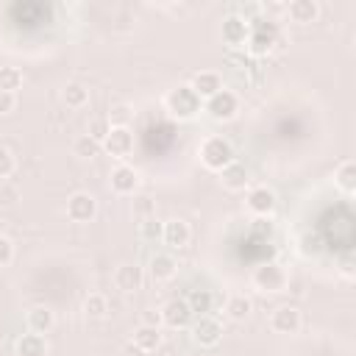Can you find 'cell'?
I'll return each mask as SVG.
<instances>
[{
    "instance_id": "obj_39",
    "label": "cell",
    "mask_w": 356,
    "mask_h": 356,
    "mask_svg": "<svg viewBox=\"0 0 356 356\" xmlns=\"http://www.w3.org/2000/svg\"><path fill=\"white\" fill-rule=\"evenodd\" d=\"M253 231H256L259 236L270 234V231H273V222H270V217H256V220H253Z\"/></svg>"
},
{
    "instance_id": "obj_26",
    "label": "cell",
    "mask_w": 356,
    "mask_h": 356,
    "mask_svg": "<svg viewBox=\"0 0 356 356\" xmlns=\"http://www.w3.org/2000/svg\"><path fill=\"white\" fill-rule=\"evenodd\" d=\"M61 97H64V103H67V108H83V106L89 103V89H86L83 83H78V81H72V83H67V86H64V92H61Z\"/></svg>"
},
{
    "instance_id": "obj_10",
    "label": "cell",
    "mask_w": 356,
    "mask_h": 356,
    "mask_svg": "<svg viewBox=\"0 0 356 356\" xmlns=\"http://www.w3.org/2000/svg\"><path fill=\"white\" fill-rule=\"evenodd\" d=\"M192 339H195L200 348H214V345H220V339H222V325H220V320H214L211 314L197 317L195 325H192Z\"/></svg>"
},
{
    "instance_id": "obj_4",
    "label": "cell",
    "mask_w": 356,
    "mask_h": 356,
    "mask_svg": "<svg viewBox=\"0 0 356 356\" xmlns=\"http://www.w3.org/2000/svg\"><path fill=\"white\" fill-rule=\"evenodd\" d=\"M250 281H253V286L259 292H284L286 284H289V273H286V267L281 261H261L253 270Z\"/></svg>"
},
{
    "instance_id": "obj_28",
    "label": "cell",
    "mask_w": 356,
    "mask_h": 356,
    "mask_svg": "<svg viewBox=\"0 0 356 356\" xmlns=\"http://www.w3.org/2000/svg\"><path fill=\"white\" fill-rule=\"evenodd\" d=\"M83 312H86V317H106L108 314V298L103 292H89L83 298Z\"/></svg>"
},
{
    "instance_id": "obj_24",
    "label": "cell",
    "mask_w": 356,
    "mask_h": 356,
    "mask_svg": "<svg viewBox=\"0 0 356 356\" xmlns=\"http://www.w3.org/2000/svg\"><path fill=\"white\" fill-rule=\"evenodd\" d=\"M184 300H186V306H189V312H192L195 317L211 314V309H214V295H211V289H192Z\"/></svg>"
},
{
    "instance_id": "obj_33",
    "label": "cell",
    "mask_w": 356,
    "mask_h": 356,
    "mask_svg": "<svg viewBox=\"0 0 356 356\" xmlns=\"http://www.w3.org/2000/svg\"><path fill=\"white\" fill-rule=\"evenodd\" d=\"M131 114H134V111H131V106H125V103H117V106H114V108H111L106 117H108V122H111V125H128Z\"/></svg>"
},
{
    "instance_id": "obj_1",
    "label": "cell",
    "mask_w": 356,
    "mask_h": 356,
    "mask_svg": "<svg viewBox=\"0 0 356 356\" xmlns=\"http://www.w3.org/2000/svg\"><path fill=\"white\" fill-rule=\"evenodd\" d=\"M164 108L175 120H192V117H197L203 111V100L192 92L189 83H181V86H175V89H170L164 95Z\"/></svg>"
},
{
    "instance_id": "obj_30",
    "label": "cell",
    "mask_w": 356,
    "mask_h": 356,
    "mask_svg": "<svg viewBox=\"0 0 356 356\" xmlns=\"http://www.w3.org/2000/svg\"><path fill=\"white\" fill-rule=\"evenodd\" d=\"M108 131H111V122H108L106 114H97V117L89 120V131H86V134H89L92 139H97L100 145H103V139L108 136Z\"/></svg>"
},
{
    "instance_id": "obj_22",
    "label": "cell",
    "mask_w": 356,
    "mask_h": 356,
    "mask_svg": "<svg viewBox=\"0 0 356 356\" xmlns=\"http://www.w3.org/2000/svg\"><path fill=\"white\" fill-rule=\"evenodd\" d=\"M250 312H253V300H250L245 292H234V295L225 300V314H228L234 323L248 320V317H250Z\"/></svg>"
},
{
    "instance_id": "obj_41",
    "label": "cell",
    "mask_w": 356,
    "mask_h": 356,
    "mask_svg": "<svg viewBox=\"0 0 356 356\" xmlns=\"http://www.w3.org/2000/svg\"><path fill=\"white\" fill-rule=\"evenodd\" d=\"M120 356H147V353H145L142 348H136L134 342H125V345H122V350H120Z\"/></svg>"
},
{
    "instance_id": "obj_9",
    "label": "cell",
    "mask_w": 356,
    "mask_h": 356,
    "mask_svg": "<svg viewBox=\"0 0 356 356\" xmlns=\"http://www.w3.org/2000/svg\"><path fill=\"white\" fill-rule=\"evenodd\" d=\"M97 214V200L89 192H72L67 197V217L72 222H89Z\"/></svg>"
},
{
    "instance_id": "obj_23",
    "label": "cell",
    "mask_w": 356,
    "mask_h": 356,
    "mask_svg": "<svg viewBox=\"0 0 356 356\" xmlns=\"http://www.w3.org/2000/svg\"><path fill=\"white\" fill-rule=\"evenodd\" d=\"M334 184H337L345 195H353V192H356V161H353V159L339 161V167L334 170Z\"/></svg>"
},
{
    "instance_id": "obj_11",
    "label": "cell",
    "mask_w": 356,
    "mask_h": 356,
    "mask_svg": "<svg viewBox=\"0 0 356 356\" xmlns=\"http://www.w3.org/2000/svg\"><path fill=\"white\" fill-rule=\"evenodd\" d=\"M103 147H106L114 159L131 156V150H134V131H131L128 125H111L108 136L103 139Z\"/></svg>"
},
{
    "instance_id": "obj_34",
    "label": "cell",
    "mask_w": 356,
    "mask_h": 356,
    "mask_svg": "<svg viewBox=\"0 0 356 356\" xmlns=\"http://www.w3.org/2000/svg\"><path fill=\"white\" fill-rule=\"evenodd\" d=\"M14 167H17V161H14L11 150L8 147H0V181H6L14 172Z\"/></svg>"
},
{
    "instance_id": "obj_18",
    "label": "cell",
    "mask_w": 356,
    "mask_h": 356,
    "mask_svg": "<svg viewBox=\"0 0 356 356\" xmlns=\"http://www.w3.org/2000/svg\"><path fill=\"white\" fill-rule=\"evenodd\" d=\"M114 286L122 289V292H136L142 286V267L139 264H131V261L120 264L114 270Z\"/></svg>"
},
{
    "instance_id": "obj_5",
    "label": "cell",
    "mask_w": 356,
    "mask_h": 356,
    "mask_svg": "<svg viewBox=\"0 0 356 356\" xmlns=\"http://www.w3.org/2000/svg\"><path fill=\"white\" fill-rule=\"evenodd\" d=\"M203 111H206L211 120H217V122L234 120L236 111H239V97H236V92H231V89L222 86L217 95H211L209 100H203Z\"/></svg>"
},
{
    "instance_id": "obj_6",
    "label": "cell",
    "mask_w": 356,
    "mask_h": 356,
    "mask_svg": "<svg viewBox=\"0 0 356 356\" xmlns=\"http://www.w3.org/2000/svg\"><path fill=\"white\" fill-rule=\"evenodd\" d=\"M245 206H248V211L256 214V217H270V214L275 211V192H273L267 184H256V186L248 189Z\"/></svg>"
},
{
    "instance_id": "obj_17",
    "label": "cell",
    "mask_w": 356,
    "mask_h": 356,
    "mask_svg": "<svg viewBox=\"0 0 356 356\" xmlns=\"http://www.w3.org/2000/svg\"><path fill=\"white\" fill-rule=\"evenodd\" d=\"M284 11H286V17H289L292 22L309 25V22H314V19L320 17V3H317V0H289V3L284 6Z\"/></svg>"
},
{
    "instance_id": "obj_29",
    "label": "cell",
    "mask_w": 356,
    "mask_h": 356,
    "mask_svg": "<svg viewBox=\"0 0 356 356\" xmlns=\"http://www.w3.org/2000/svg\"><path fill=\"white\" fill-rule=\"evenodd\" d=\"M22 86V70L19 67H0V92H14Z\"/></svg>"
},
{
    "instance_id": "obj_31",
    "label": "cell",
    "mask_w": 356,
    "mask_h": 356,
    "mask_svg": "<svg viewBox=\"0 0 356 356\" xmlns=\"http://www.w3.org/2000/svg\"><path fill=\"white\" fill-rule=\"evenodd\" d=\"M161 225H164V222H159L156 217L139 220V236L147 239V242H156V239H161Z\"/></svg>"
},
{
    "instance_id": "obj_8",
    "label": "cell",
    "mask_w": 356,
    "mask_h": 356,
    "mask_svg": "<svg viewBox=\"0 0 356 356\" xmlns=\"http://www.w3.org/2000/svg\"><path fill=\"white\" fill-rule=\"evenodd\" d=\"M108 186H111L117 195H134L136 186H139V172H136V167H131V164H125V161L114 164L111 172H108Z\"/></svg>"
},
{
    "instance_id": "obj_13",
    "label": "cell",
    "mask_w": 356,
    "mask_h": 356,
    "mask_svg": "<svg viewBox=\"0 0 356 356\" xmlns=\"http://www.w3.org/2000/svg\"><path fill=\"white\" fill-rule=\"evenodd\" d=\"M161 323L164 325H170V328H186L189 323H192V312H189V306H186V300L184 298H172V300H167L161 309Z\"/></svg>"
},
{
    "instance_id": "obj_40",
    "label": "cell",
    "mask_w": 356,
    "mask_h": 356,
    "mask_svg": "<svg viewBox=\"0 0 356 356\" xmlns=\"http://www.w3.org/2000/svg\"><path fill=\"white\" fill-rule=\"evenodd\" d=\"M142 325H161V312H156V309H147L145 314H142Z\"/></svg>"
},
{
    "instance_id": "obj_7",
    "label": "cell",
    "mask_w": 356,
    "mask_h": 356,
    "mask_svg": "<svg viewBox=\"0 0 356 356\" xmlns=\"http://www.w3.org/2000/svg\"><path fill=\"white\" fill-rule=\"evenodd\" d=\"M222 42L231 47V50H239V47H245V42H248V33H250V19H245L242 14H228L225 19H222Z\"/></svg>"
},
{
    "instance_id": "obj_3",
    "label": "cell",
    "mask_w": 356,
    "mask_h": 356,
    "mask_svg": "<svg viewBox=\"0 0 356 356\" xmlns=\"http://www.w3.org/2000/svg\"><path fill=\"white\" fill-rule=\"evenodd\" d=\"M200 161H203V167L220 172L225 164L234 161V147H231V142H228L225 136H220V134L206 136V139L200 142Z\"/></svg>"
},
{
    "instance_id": "obj_14",
    "label": "cell",
    "mask_w": 356,
    "mask_h": 356,
    "mask_svg": "<svg viewBox=\"0 0 356 356\" xmlns=\"http://www.w3.org/2000/svg\"><path fill=\"white\" fill-rule=\"evenodd\" d=\"M189 86H192V92H195L200 100H209L211 95H217V92L222 89V75H220L217 70H200V72L192 75Z\"/></svg>"
},
{
    "instance_id": "obj_15",
    "label": "cell",
    "mask_w": 356,
    "mask_h": 356,
    "mask_svg": "<svg viewBox=\"0 0 356 356\" xmlns=\"http://www.w3.org/2000/svg\"><path fill=\"white\" fill-rule=\"evenodd\" d=\"M189 236H192V231H189V225H186L181 217H172V220H167V222L161 225V242L170 245L172 250L186 248V245H189Z\"/></svg>"
},
{
    "instance_id": "obj_36",
    "label": "cell",
    "mask_w": 356,
    "mask_h": 356,
    "mask_svg": "<svg viewBox=\"0 0 356 356\" xmlns=\"http://www.w3.org/2000/svg\"><path fill=\"white\" fill-rule=\"evenodd\" d=\"M14 259V242L0 234V267H8Z\"/></svg>"
},
{
    "instance_id": "obj_37",
    "label": "cell",
    "mask_w": 356,
    "mask_h": 356,
    "mask_svg": "<svg viewBox=\"0 0 356 356\" xmlns=\"http://www.w3.org/2000/svg\"><path fill=\"white\" fill-rule=\"evenodd\" d=\"M17 108V95L14 92H0V114H11Z\"/></svg>"
},
{
    "instance_id": "obj_35",
    "label": "cell",
    "mask_w": 356,
    "mask_h": 356,
    "mask_svg": "<svg viewBox=\"0 0 356 356\" xmlns=\"http://www.w3.org/2000/svg\"><path fill=\"white\" fill-rule=\"evenodd\" d=\"M17 200H19V192H17V186H11V184L0 181V206H14Z\"/></svg>"
},
{
    "instance_id": "obj_19",
    "label": "cell",
    "mask_w": 356,
    "mask_h": 356,
    "mask_svg": "<svg viewBox=\"0 0 356 356\" xmlns=\"http://www.w3.org/2000/svg\"><path fill=\"white\" fill-rule=\"evenodd\" d=\"M25 325H28V331L44 337V334L56 325V314H53L47 306H33V309H28V314H25Z\"/></svg>"
},
{
    "instance_id": "obj_32",
    "label": "cell",
    "mask_w": 356,
    "mask_h": 356,
    "mask_svg": "<svg viewBox=\"0 0 356 356\" xmlns=\"http://www.w3.org/2000/svg\"><path fill=\"white\" fill-rule=\"evenodd\" d=\"M134 217H136V220L156 217V203H153V197H136V200H134Z\"/></svg>"
},
{
    "instance_id": "obj_25",
    "label": "cell",
    "mask_w": 356,
    "mask_h": 356,
    "mask_svg": "<svg viewBox=\"0 0 356 356\" xmlns=\"http://www.w3.org/2000/svg\"><path fill=\"white\" fill-rule=\"evenodd\" d=\"M136 348H142L145 353H150V350H156L159 345H161V331L156 328V325H139L136 331H134V339H131Z\"/></svg>"
},
{
    "instance_id": "obj_12",
    "label": "cell",
    "mask_w": 356,
    "mask_h": 356,
    "mask_svg": "<svg viewBox=\"0 0 356 356\" xmlns=\"http://www.w3.org/2000/svg\"><path fill=\"white\" fill-rule=\"evenodd\" d=\"M300 325H303V317H300V312L295 306H278L270 314V328L275 334H298Z\"/></svg>"
},
{
    "instance_id": "obj_27",
    "label": "cell",
    "mask_w": 356,
    "mask_h": 356,
    "mask_svg": "<svg viewBox=\"0 0 356 356\" xmlns=\"http://www.w3.org/2000/svg\"><path fill=\"white\" fill-rule=\"evenodd\" d=\"M100 150H103V145H100L97 139H92L89 134H81V136L72 142V153H75L78 159H95Z\"/></svg>"
},
{
    "instance_id": "obj_16",
    "label": "cell",
    "mask_w": 356,
    "mask_h": 356,
    "mask_svg": "<svg viewBox=\"0 0 356 356\" xmlns=\"http://www.w3.org/2000/svg\"><path fill=\"white\" fill-rule=\"evenodd\" d=\"M220 184L225 186V189H231V192H239V189H245L248 184H250V172H248V167L242 164V161H231V164H225L220 172Z\"/></svg>"
},
{
    "instance_id": "obj_21",
    "label": "cell",
    "mask_w": 356,
    "mask_h": 356,
    "mask_svg": "<svg viewBox=\"0 0 356 356\" xmlns=\"http://www.w3.org/2000/svg\"><path fill=\"white\" fill-rule=\"evenodd\" d=\"M175 273H178V261L172 253H156L150 259V275L156 281H170Z\"/></svg>"
},
{
    "instance_id": "obj_38",
    "label": "cell",
    "mask_w": 356,
    "mask_h": 356,
    "mask_svg": "<svg viewBox=\"0 0 356 356\" xmlns=\"http://www.w3.org/2000/svg\"><path fill=\"white\" fill-rule=\"evenodd\" d=\"M339 273L348 275V278L353 275V253H350V250H345V253L339 256Z\"/></svg>"
},
{
    "instance_id": "obj_2",
    "label": "cell",
    "mask_w": 356,
    "mask_h": 356,
    "mask_svg": "<svg viewBox=\"0 0 356 356\" xmlns=\"http://www.w3.org/2000/svg\"><path fill=\"white\" fill-rule=\"evenodd\" d=\"M278 42V25L273 19H250V33L245 42V50L253 58H261L273 50V44Z\"/></svg>"
},
{
    "instance_id": "obj_20",
    "label": "cell",
    "mask_w": 356,
    "mask_h": 356,
    "mask_svg": "<svg viewBox=\"0 0 356 356\" xmlns=\"http://www.w3.org/2000/svg\"><path fill=\"white\" fill-rule=\"evenodd\" d=\"M14 356H47V339L42 334H22L14 345Z\"/></svg>"
}]
</instances>
